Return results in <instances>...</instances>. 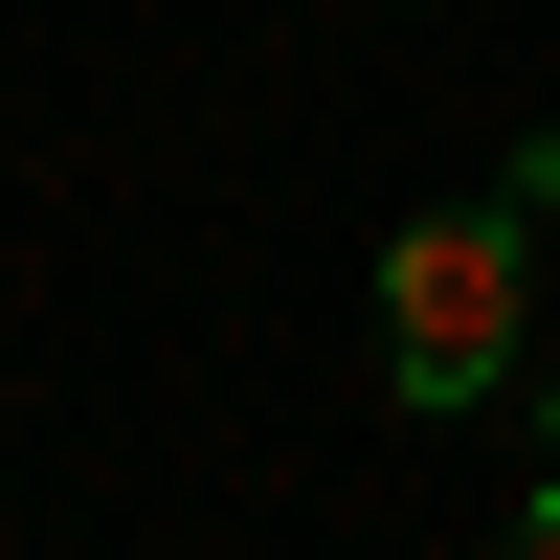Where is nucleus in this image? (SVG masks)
<instances>
[{
    "label": "nucleus",
    "instance_id": "nucleus-1",
    "mask_svg": "<svg viewBox=\"0 0 560 560\" xmlns=\"http://www.w3.org/2000/svg\"><path fill=\"white\" fill-rule=\"evenodd\" d=\"M516 314H538L516 202H427V224L382 247V382L448 427V404H493V382H516Z\"/></svg>",
    "mask_w": 560,
    "mask_h": 560
}]
</instances>
